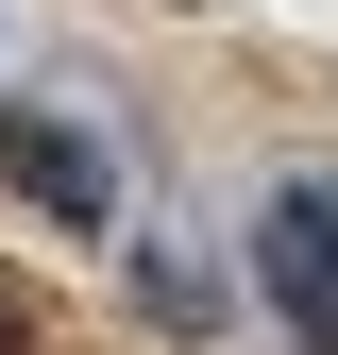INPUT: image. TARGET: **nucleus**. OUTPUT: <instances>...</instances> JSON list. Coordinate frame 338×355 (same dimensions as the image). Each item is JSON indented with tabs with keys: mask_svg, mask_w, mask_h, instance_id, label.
Here are the masks:
<instances>
[{
	"mask_svg": "<svg viewBox=\"0 0 338 355\" xmlns=\"http://www.w3.org/2000/svg\"><path fill=\"white\" fill-rule=\"evenodd\" d=\"M0 355H68V338H51V304H34L17 271H0Z\"/></svg>",
	"mask_w": 338,
	"mask_h": 355,
	"instance_id": "obj_3",
	"label": "nucleus"
},
{
	"mask_svg": "<svg viewBox=\"0 0 338 355\" xmlns=\"http://www.w3.org/2000/svg\"><path fill=\"white\" fill-rule=\"evenodd\" d=\"M0 187H17V203H51L68 237H102V220H118L102 136H84V119H51V102H0Z\"/></svg>",
	"mask_w": 338,
	"mask_h": 355,
	"instance_id": "obj_1",
	"label": "nucleus"
},
{
	"mask_svg": "<svg viewBox=\"0 0 338 355\" xmlns=\"http://www.w3.org/2000/svg\"><path fill=\"white\" fill-rule=\"evenodd\" d=\"M254 271H271L287 338H305V355H338V203H321V187H271V220H254Z\"/></svg>",
	"mask_w": 338,
	"mask_h": 355,
	"instance_id": "obj_2",
	"label": "nucleus"
}]
</instances>
